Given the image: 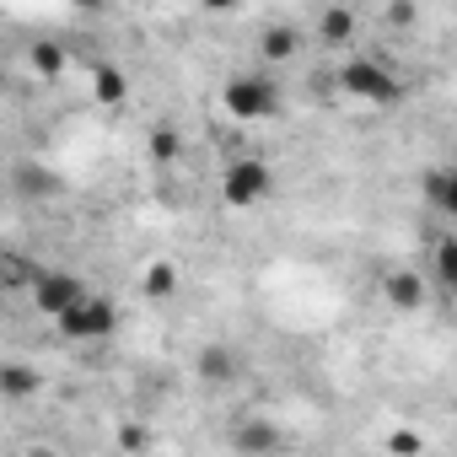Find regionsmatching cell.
<instances>
[{
  "mask_svg": "<svg viewBox=\"0 0 457 457\" xmlns=\"http://www.w3.org/2000/svg\"><path fill=\"white\" fill-rule=\"evenodd\" d=\"M220 108L243 119V124H259V119H275L280 113V87L259 71H237L232 81L220 87Z\"/></svg>",
  "mask_w": 457,
  "mask_h": 457,
  "instance_id": "1",
  "label": "cell"
},
{
  "mask_svg": "<svg viewBox=\"0 0 457 457\" xmlns=\"http://www.w3.org/2000/svg\"><path fill=\"white\" fill-rule=\"evenodd\" d=\"M339 87L355 103H371V108H393L403 97V81L382 60H350V65H339Z\"/></svg>",
  "mask_w": 457,
  "mask_h": 457,
  "instance_id": "2",
  "label": "cell"
},
{
  "mask_svg": "<svg viewBox=\"0 0 457 457\" xmlns=\"http://www.w3.org/2000/svg\"><path fill=\"white\" fill-rule=\"evenodd\" d=\"M60 334L65 339H76V345H92V339H108L113 328H119V307L113 302H103V296H92V291H81L60 318Z\"/></svg>",
  "mask_w": 457,
  "mask_h": 457,
  "instance_id": "3",
  "label": "cell"
},
{
  "mask_svg": "<svg viewBox=\"0 0 457 457\" xmlns=\"http://www.w3.org/2000/svg\"><path fill=\"white\" fill-rule=\"evenodd\" d=\"M270 188H275V172H270V162H259V156H237L232 167L220 172V199L232 204V210H253V204H264Z\"/></svg>",
  "mask_w": 457,
  "mask_h": 457,
  "instance_id": "4",
  "label": "cell"
},
{
  "mask_svg": "<svg viewBox=\"0 0 457 457\" xmlns=\"http://www.w3.org/2000/svg\"><path fill=\"white\" fill-rule=\"evenodd\" d=\"M28 291H33V307H38L44 318H60V312L87 291V286H81L76 275H65V270H38V280H33Z\"/></svg>",
  "mask_w": 457,
  "mask_h": 457,
  "instance_id": "5",
  "label": "cell"
},
{
  "mask_svg": "<svg viewBox=\"0 0 457 457\" xmlns=\"http://www.w3.org/2000/svg\"><path fill=\"white\" fill-rule=\"evenodd\" d=\"M382 296H387L398 312H420V307L430 302V286H425V275H414V270H393V275L382 280Z\"/></svg>",
  "mask_w": 457,
  "mask_h": 457,
  "instance_id": "6",
  "label": "cell"
},
{
  "mask_svg": "<svg viewBox=\"0 0 457 457\" xmlns=\"http://www.w3.org/2000/svg\"><path fill=\"white\" fill-rule=\"evenodd\" d=\"M232 446H243V452H280V446H286V430L270 425V420H259V414H248V420L232 430Z\"/></svg>",
  "mask_w": 457,
  "mask_h": 457,
  "instance_id": "7",
  "label": "cell"
},
{
  "mask_svg": "<svg viewBox=\"0 0 457 457\" xmlns=\"http://www.w3.org/2000/svg\"><path fill=\"white\" fill-rule=\"evenodd\" d=\"M28 71H33L38 81H60V76L71 71V54H65V44H54V38H38V44H28Z\"/></svg>",
  "mask_w": 457,
  "mask_h": 457,
  "instance_id": "8",
  "label": "cell"
},
{
  "mask_svg": "<svg viewBox=\"0 0 457 457\" xmlns=\"http://www.w3.org/2000/svg\"><path fill=\"white\" fill-rule=\"evenodd\" d=\"M194 366H199V377H204V382H215V387H220V382H232V377L243 371V361H237V350H232V345H204Z\"/></svg>",
  "mask_w": 457,
  "mask_h": 457,
  "instance_id": "9",
  "label": "cell"
},
{
  "mask_svg": "<svg viewBox=\"0 0 457 457\" xmlns=\"http://www.w3.org/2000/svg\"><path fill=\"white\" fill-rule=\"evenodd\" d=\"M259 54H264V65H291V60L302 54V33H296V28H286V22H275V28H264Z\"/></svg>",
  "mask_w": 457,
  "mask_h": 457,
  "instance_id": "10",
  "label": "cell"
},
{
  "mask_svg": "<svg viewBox=\"0 0 457 457\" xmlns=\"http://www.w3.org/2000/svg\"><path fill=\"white\" fill-rule=\"evenodd\" d=\"M425 204L436 215H457V172L452 167H430L425 172Z\"/></svg>",
  "mask_w": 457,
  "mask_h": 457,
  "instance_id": "11",
  "label": "cell"
},
{
  "mask_svg": "<svg viewBox=\"0 0 457 457\" xmlns=\"http://www.w3.org/2000/svg\"><path fill=\"white\" fill-rule=\"evenodd\" d=\"M33 393H38V371H33L28 361H0V398L22 403V398H33Z\"/></svg>",
  "mask_w": 457,
  "mask_h": 457,
  "instance_id": "12",
  "label": "cell"
},
{
  "mask_svg": "<svg viewBox=\"0 0 457 457\" xmlns=\"http://www.w3.org/2000/svg\"><path fill=\"white\" fill-rule=\"evenodd\" d=\"M92 97H97L103 108H119V103L129 97V76H124L119 65H108V60L92 65Z\"/></svg>",
  "mask_w": 457,
  "mask_h": 457,
  "instance_id": "13",
  "label": "cell"
},
{
  "mask_svg": "<svg viewBox=\"0 0 457 457\" xmlns=\"http://www.w3.org/2000/svg\"><path fill=\"white\" fill-rule=\"evenodd\" d=\"M38 280V264L28 253H0V291H28Z\"/></svg>",
  "mask_w": 457,
  "mask_h": 457,
  "instance_id": "14",
  "label": "cell"
},
{
  "mask_svg": "<svg viewBox=\"0 0 457 457\" xmlns=\"http://www.w3.org/2000/svg\"><path fill=\"white\" fill-rule=\"evenodd\" d=\"M430 280H436V291L446 296L452 286H457V237H436V259H430Z\"/></svg>",
  "mask_w": 457,
  "mask_h": 457,
  "instance_id": "15",
  "label": "cell"
},
{
  "mask_svg": "<svg viewBox=\"0 0 457 457\" xmlns=\"http://www.w3.org/2000/svg\"><path fill=\"white\" fill-rule=\"evenodd\" d=\"M318 38H323V44H350V38H355V12H350V6H328V12L318 17Z\"/></svg>",
  "mask_w": 457,
  "mask_h": 457,
  "instance_id": "16",
  "label": "cell"
},
{
  "mask_svg": "<svg viewBox=\"0 0 457 457\" xmlns=\"http://www.w3.org/2000/svg\"><path fill=\"white\" fill-rule=\"evenodd\" d=\"M140 286H145L151 302H172V296H178V270H172V264H151Z\"/></svg>",
  "mask_w": 457,
  "mask_h": 457,
  "instance_id": "17",
  "label": "cell"
},
{
  "mask_svg": "<svg viewBox=\"0 0 457 457\" xmlns=\"http://www.w3.org/2000/svg\"><path fill=\"white\" fill-rule=\"evenodd\" d=\"M145 151H151V156H156V162L167 167V162H178V151H183V140H178V129H167V124H162V129H151V140H145Z\"/></svg>",
  "mask_w": 457,
  "mask_h": 457,
  "instance_id": "18",
  "label": "cell"
},
{
  "mask_svg": "<svg viewBox=\"0 0 457 457\" xmlns=\"http://www.w3.org/2000/svg\"><path fill=\"white\" fill-rule=\"evenodd\" d=\"M387 446H393V452H425V436H420V430H393Z\"/></svg>",
  "mask_w": 457,
  "mask_h": 457,
  "instance_id": "19",
  "label": "cell"
},
{
  "mask_svg": "<svg viewBox=\"0 0 457 457\" xmlns=\"http://www.w3.org/2000/svg\"><path fill=\"white\" fill-rule=\"evenodd\" d=\"M387 22H393V28H409V22H414V0H393V6H387Z\"/></svg>",
  "mask_w": 457,
  "mask_h": 457,
  "instance_id": "20",
  "label": "cell"
},
{
  "mask_svg": "<svg viewBox=\"0 0 457 457\" xmlns=\"http://www.w3.org/2000/svg\"><path fill=\"white\" fill-rule=\"evenodd\" d=\"M17 183H22V188H54V178H49V172H38V167H22V172H17Z\"/></svg>",
  "mask_w": 457,
  "mask_h": 457,
  "instance_id": "21",
  "label": "cell"
},
{
  "mask_svg": "<svg viewBox=\"0 0 457 457\" xmlns=\"http://www.w3.org/2000/svg\"><path fill=\"white\" fill-rule=\"evenodd\" d=\"M119 446H129V452H140V446H151V436H145L140 425H124V430H119Z\"/></svg>",
  "mask_w": 457,
  "mask_h": 457,
  "instance_id": "22",
  "label": "cell"
},
{
  "mask_svg": "<svg viewBox=\"0 0 457 457\" xmlns=\"http://www.w3.org/2000/svg\"><path fill=\"white\" fill-rule=\"evenodd\" d=\"M199 6H204L210 17H226V12H237V6H243V0H199Z\"/></svg>",
  "mask_w": 457,
  "mask_h": 457,
  "instance_id": "23",
  "label": "cell"
},
{
  "mask_svg": "<svg viewBox=\"0 0 457 457\" xmlns=\"http://www.w3.org/2000/svg\"><path fill=\"white\" fill-rule=\"evenodd\" d=\"M71 6H76V12H103L108 0H71Z\"/></svg>",
  "mask_w": 457,
  "mask_h": 457,
  "instance_id": "24",
  "label": "cell"
}]
</instances>
